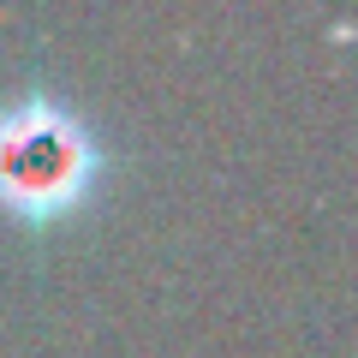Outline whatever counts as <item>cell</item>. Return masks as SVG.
Wrapping results in <instances>:
<instances>
[{"label":"cell","mask_w":358,"mask_h":358,"mask_svg":"<svg viewBox=\"0 0 358 358\" xmlns=\"http://www.w3.org/2000/svg\"><path fill=\"white\" fill-rule=\"evenodd\" d=\"M102 179L96 131L54 96H13L0 108V209L24 227L66 221Z\"/></svg>","instance_id":"6da1fadb"}]
</instances>
